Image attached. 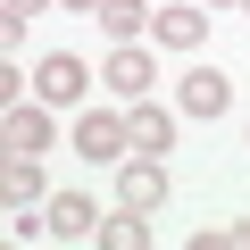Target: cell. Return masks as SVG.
<instances>
[{
    "mask_svg": "<svg viewBox=\"0 0 250 250\" xmlns=\"http://www.w3.org/2000/svg\"><path fill=\"white\" fill-rule=\"evenodd\" d=\"M75 150H83L92 167H125V159H134V125L108 117V108H83V117H75Z\"/></svg>",
    "mask_w": 250,
    "mask_h": 250,
    "instance_id": "1",
    "label": "cell"
},
{
    "mask_svg": "<svg viewBox=\"0 0 250 250\" xmlns=\"http://www.w3.org/2000/svg\"><path fill=\"white\" fill-rule=\"evenodd\" d=\"M100 83H108L117 100H150V83H159V59H150L142 42H117V50L100 59Z\"/></svg>",
    "mask_w": 250,
    "mask_h": 250,
    "instance_id": "2",
    "label": "cell"
},
{
    "mask_svg": "<svg viewBox=\"0 0 250 250\" xmlns=\"http://www.w3.org/2000/svg\"><path fill=\"white\" fill-rule=\"evenodd\" d=\"M167 159H150V150H134V159H125L117 167V208H167Z\"/></svg>",
    "mask_w": 250,
    "mask_h": 250,
    "instance_id": "3",
    "label": "cell"
},
{
    "mask_svg": "<svg viewBox=\"0 0 250 250\" xmlns=\"http://www.w3.org/2000/svg\"><path fill=\"white\" fill-rule=\"evenodd\" d=\"M92 92V67L75 59V50H50L42 67H34V100H50V108H75Z\"/></svg>",
    "mask_w": 250,
    "mask_h": 250,
    "instance_id": "4",
    "label": "cell"
},
{
    "mask_svg": "<svg viewBox=\"0 0 250 250\" xmlns=\"http://www.w3.org/2000/svg\"><path fill=\"white\" fill-rule=\"evenodd\" d=\"M0 142H9V159H42L50 150V100H9V108H0Z\"/></svg>",
    "mask_w": 250,
    "mask_h": 250,
    "instance_id": "5",
    "label": "cell"
},
{
    "mask_svg": "<svg viewBox=\"0 0 250 250\" xmlns=\"http://www.w3.org/2000/svg\"><path fill=\"white\" fill-rule=\"evenodd\" d=\"M175 108H184V117H225V108H233V75H225V67H192V75L175 83Z\"/></svg>",
    "mask_w": 250,
    "mask_h": 250,
    "instance_id": "6",
    "label": "cell"
},
{
    "mask_svg": "<svg viewBox=\"0 0 250 250\" xmlns=\"http://www.w3.org/2000/svg\"><path fill=\"white\" fill-rule=\"evenodd\" d=\"M150 42H159V50H175V59H192V50L208 42V9H192V0H175V9H159Z\"/></svg>",
    "mask_w": 250,
    "mask_h": 250,
    "instance_id": "7",
    "label": "cell"
},
{
    "mask_svg": "<svg viewBox=\"0 0 250 250\" xmlns=\"http://www.w3.org/2000/svg\"><path fill=\"white\" fill-rule=\"evenodd\" d=\"M42 217H50V242H92V233H100V208H92L83 192H50Z\"/></svg>",
    "mask_w": 250,
    "mask_h": 250,
    "instance_id": "8",
    "label": "cell"
},
{
    "mask_svg": "<svg viewBox=\"0 0 250 250\" xmlns=\"http://www.w3.org/2000/svg\"><path fill=\"white\" fill-rule=\"evenodd\" d=\"M125 125H134V150H150V159L175 150V117H167L159 100H134V108H125Z\"/></svg>",
    "mask_w": 250,
    "mask_h": 250,
    "instance_id": "9",
    "label": "cell"
},
{
    "mask_svg": "<svg viewBox=\"0 0 250 250\" xmlns=\"http://www.w3.org/2000/svg\"><path fill=\"white\" fill-rule=\"evenodd\" d=\"M159 25V9H142V0H100V34L108 42H142Z\"/></svg>",
    "mask_w": 250,
    "mask_h": 250,
    "instance_id": "10",
    "label": "cell"
},
{
    "mask_svg": "<svg viewBox=\"0 0 250 250\" xmlns=\"http://www.w3.org/2000/svg\"><path fill=\"white\" fill-rule=\"evenodd\" d=\"M92 242H100V250H150V208H117V217H100Z\"/></svg>",
    "mask_w": 250,
    "mask_h": 250,
    "instance_id": "11",
    "label": "cell"
},
{
    "mask_svg": "<svg viewBox=\"0 0 250 250\" xmlns=\"http://www.w3.org/2000/svg\"><path fill=\"white\" fill-rule=\"evenodd\" d=\"M0 200H9V208L50 200V192H42V159H9V167H0Z\"/></svg>",
    "mask_w": 250,
    "mask_h": 250,
    "instance_id": "12",
    "label": "cell"
},
{
    "mask_svg": "<svg viewBox=\"0 0 250 250\" xmlns=\"http://www.w3.org/2000/svg\"><path fill=\"white\" fill-rule=\"evenodd\" d=\"M200 250H250V217H233L225 233H200Z\"/></svg>",
    "mask_w": 250,
    "mask_h": 250,
    "instance_id": "13",
    "label": "cell"
},
{
    "mask_svg": "<svg viewBox=\"0 0 250 250\" xmlns=\"http://www.w3.org/2000/svg\"><path fill=\"white\" fill-rule=\"evenodd\" d=\"M34 233H50V217H34V208H9V242H34Z\"/></svg>",
    "mask_w": 250,
    "mask_h": 250,
    "instance_id": "14",
    "label": "cell"
},
{
    "mask_svg": "<svg viewBox=\"0 0 250 250\" xmlns=\"http://www.w3.org/2000/svg\"><path fill=\"white\" fill-rule=\"evenodd\" d=\"M25 25H34V17H9V9H0V50H9V59L25 50Z\"/></svg>",
    "mask_w": 250,
    "mask_h": 250,
    "instance_id": "15",
    "label": "cell"
},
{
    "mask_svg": "<svg viewBox=\"0 0 250 250\" xmlns=\"http://www.w3.org/2000/svg\"><path fill=\"white\" fill-rule=\"evenodd\" d=\"M0 9H9V17H42L50 0H0Z\"/></svg>",
    "mask_w": 250,
    "mask_h": 250,
    "instance_id": "16",
    "label": "cell"
},
{
    "mask_svg": "<svg viewBox=\"0 0 250 250\" xmlns=\"http://www.w3.org/2000/svg\"><path fill=\"white\" fill-rule=\"evenodd\" d=\"M59 9H75V17H100V0H59Z\"/></svg>",
    "mask_w": 250,
    "mask_h": 250,
    "instance_id": "17",
    "label": "cell"
},
{
    "mask_svg": "<svg viewBox=\"0 0 250 250\" xmlns=\"http://www.w3.org/2000/svg\"><path fill=\"white\" fill-rule=\"evenodd\" d=\"M208 9H242V0H208Z\"/></svg>",
    "mask_w": 250,
    "mask_h": 250,
    "instance_id": "18",
    "label": "cell"
},
{
    "mask_svg": "<svg viewBox=\"0 0 250 250\" xmlns=\"http://www.w3.org/2000/svg\"><path fill=\"white\" fill-rule=\"evenodd\" d=\"M242 17H250V0H242Z\"/></svg>",
    "mask_w": 250,
    "mask_h": 250,
    "instance_id": "19",
    "label": "cell"
},
{
    "mask_svg": "<svg viewBox=\"0 0 250 250\" xmlns=\"http://www.w3.org/2000/svg\"><path fill=\"white\" fill-rule=\"evenodd\" d=\"M242 142H250V125H242Z\"/></svg>",
    "mask_w": 250,
    "mask_h": 250,
    "instance_id": "20",
    "label": "cell"
}]
</instances>
